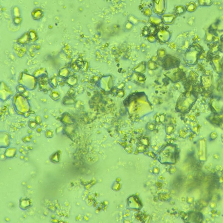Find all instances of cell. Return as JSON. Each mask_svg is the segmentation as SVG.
<instances>
[{
	"instance_id": "cell-5",
	"label": "cell",
	"mask_w": 223,
	"mask_h": 223,
	"mask_svg": "<svg viewBox=\"0 0 223 223\" xmlns=\"http://www.w3.org/2000/svg\"><path fill=\"white\" fill-rule=\"evenodd\" d=\"M31 202L28 198H22L20 202V207L23 210L28 209L31 206Z\"/></svg>"
},
{
	"instance_id": "cell-3",
	"label": "cell",
	"mask_w": 223,
	"mask_h": 223,
	"mask_svg": "<svg viewBox=\"0 0 223 223\" xmlns=\"http://www.w3.org/2000/svg\"><path fill=\"white\" fill-rule=\"evenodd\" d=\"M0 145L1 147H8L10 145L9 135L6 132L1 133Z\"/></svg>"
},
{
	"instance_id": "cell-8",
	"label": "cell",
	"mask_w": 223,
	"mask_h": 223,
	"mask_svg": "<svg viewBox=\"0 0 223 223\" xmlns=\"http://www.w3.org/2000/svg\"><path fill=\"white\" fill-rule=\"evenodd\" d=\"M28 34H29L30 39V40H31V41H33V40L35 41V39H36V38L37 37V34H36V33H35V31H30V32L28 33Z\"/></svg>"
},
{
	"instance_id": "cell-1",
	"label": "cell",
	"mask_w": 223,
	"mask_h": 223,
	"mask_svg": "<svg viewBox=\"0 0 223 223\" xmlns=\"http://www.w3.org/2000/svg\"><path fill=\"white\" fill-rule=\"evenodd\" d=\"M16 96L15 98H14V107H15V109L17 112L21 106V115L26 114L29 111L30 108L28 101L21 95H17Z\"/></svg>"
},
{
	"instance_id": "cell-2",
	"label": "cell",
	"mask_w": 223,
	"mask_h": 223,
	"mask_svg": "<svg viewBox=\"0 0 223 223\" xmlns=\"http://www.w3.org/2000/svg\"><path fill=\"white\" fill-rule=\"evenodd\" d=\"M1 92H4V93H1V98L3 101H7L12 95V92L11 89L8 88L4 82L3 85L1 83Z\"/></svg>"
},
{
	"instance_id": "cell-7",
	"label": "cell",
	"mask_w": 223,
	"mask_h": 223,
	"mask_svg": "<svg viewBox=\"0 0 223 223\" xmlns=\"http://www.w3.org/2000/svg\"><path fill=\"white\" fill-rule=\"evenodd\" d=\"M16 153V149L14 148H11L6 151L5 155L8 158H13L15 157Z\"/></svg>"
},
{
	"instance_id": "cell-6",
	"label": "cell",
	"mask_w": 223,
	"mask_h": 223,
	"mask_svg": "<svg viewBox=\"0 0 223 223\" xmlns=\"http://www.w3.org/2000/svg\"><path fill=\"white\" fill-rule=\"evenodd\" d=\"M30 40V39L28 33L24 34V35L19 39L18 41L21 44H26L27 43H28Z\"/></svg>"
},
{
	"instance_id": "cell-4",
	"label": "cell",
	"mask_w": 223,
	"mask_h": 223,
	"mask_svg": "<svg viewBox=\"0 0 223 223\" xmlns=\"http://www.w3.org/2000/svg\"><path fill=\"white\" fill-rule=\"evenodd\" d=\"M44 13L40 8H36L32 11V16L34 20L39 21L42 18Z\"/></svg>"
}]
</instances>
